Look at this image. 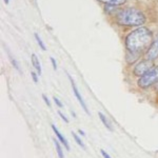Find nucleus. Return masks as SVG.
Listing matches in <instances>:
<instances>
[{
    "instance_id": "nucleus-18",
    "label": "nucleus",
    "mask_w": 158,
    "mask_h": 158,
    "mask_svg": "<svg viewBox=\"0 0 158 158\" xmlns=\"http://www.w3.org/2000/svg\"><path fill=\"white\" fill-rule=\"evenodd\" d=\"M100 153H101V155H102V157H103V158H112V157L108 154V153L104 151V150H100Z\"/></svg>"
},
{
    "instance_id": "nucleus-1",
    "label": "nucleus",
    "mask_w": 158,
    "mask_h": 158,
    "mask_svg": "<svg viewBox=\"0 0 158 158\" xmlns=\"http://www.w3.org/2000/svg\"><path fill=\"white\" fill-rule=\"evenodd\" d=\"M153 42L152 32L148 27H139L126 37L124 44L130 54H139L149 49Z\"/></svg>"
},
{
    "instance_id": "nucleus-11",
    "label": "nucleus",
    "mask_w": 158,
    "mask_h": 158,
    "mask_svg": "<svg viewBox=\"0 0 158 158\" xmlns=\"http://www.w3.org/2000/svg\"><path fill=\"white\" fill-rule=\"evenodd\" d=\"M72 135H73V137H74V140L76 141V143H77L78 146H80L83 150H85V144L83 143V141L81 140L80 137H79L78 135L75 133V132H72Z\"/></svg>"
},
{
    "instance_id": "nucleus-15",
    "label": "nucleus",
    "mask_w": 158,
    "mask_h": 158,
    "mask_svg": "<svg viewBox=\"0 0 158 158\" xmlns=\"http://www.w3.org/2000/svg\"><path fill=\"white\" fill-rule=\"evenodd\" d=\"M54 101H55V103L57 104V106H59V108H63L62 102H61V101H60L57 97H54Z\"/></svg>"
},
{
    "instance_id": "nucleus-19",
    "label": "nucleus",
    "mask_w": 158,
    "mask_h": 158,
    "mask_svg": "<svg viewBox=\"0 0 158 158\" xmlns=\"http://www.w3.org/2000/svg\"><path fill=\"white\" fill-rule=\"evenodd\" d=\"M42 99H43V100H44V102H45V103H47V104H48V106H51L50 100H49V99H48V97H47V96H45V95H44V94H43V95H42Z\"/></svg>"
},
{
    "instance_id": "nucleus-6",
    "label": "nucleus",
    "mask_w": 158,
    "mask_h": 158,
    "mask_svg": "<svg viewBox=\"0 0 158 158\" xmlns=\"http://www.w3.org/2000/svg\"><path fill=\"white\" fill-rule=\"evenodd\" d=\"M146 58L148 60H155L158 58V33L155 37V39L153 40L151 47L148 49L147 53H146Z\"/></svg>"
},
{
    "instance_id": "nucleus-14",
    "label": "nucleus",
    "mask_w": 158,
    "mask_h": 158,
    "mask_svg": "<svg viewBox=\"0 0 158 158\" xmlns=\"http://www.w3.org/2000/svg\"><path fill=\"white\" fill-rule=\"evenodd\" d=\"M57 113H58V115H59V116L61 117V119H62L63 121H64V122H67V123H69V119L67 118V116H65L64 114H63V113H61L60 111H58Z\"/></svg>"
},
{
    "instance_id": "nucleus-17",
    "label": "nucleus",
    "mask_w": 158,
    "mask_h": 158,
    "mask_svg": "<svg viewBox=\"0 0 158 158\" xmlns=\"http://www.w3.org/2000/svg\"><path fill=\"white\" fill-rule=\"evenodd\" d=\"M50 59H51V62H52V64H53V69L56 71V70H57V63H56V60L53 57H51Z\"/></svg>"
},
{
    "instance_id": "nucleus-20",
    "label": "nucleus",
    "mask_w": 158,
    "mask_h": 158,
    "mask_svg": "<svg viewBox=\"0 0 158 158\" xmlns=\"http://www.w3.org/2000/svg\"><path fill=\"white\" fill-rule=\"evenodd\" d=\"M78 133L80 134V135H82V136H85V132H83V131H81V130H79V131H78Z\"/></svg>"
},
{
    "instance_id": "nucleus-5",
    "label": "nucleus",
    "mask_w": 158,
    "mask_h": 158,
    "mask_svg": "<svg viewBox=\"0 0 158 158\" xmlns=\"http://www.w3.org/2000/svg\"><path fill=\"white\" fill-rule=\"evenodd\" d=\"M67 75H68V77L69 79H70V82H71V85H72V89H73V92H74V94H75V96H76V98H77V100L79 101V103L81 104V106H82V109L85 110V112L88 115H90V111H89V109H88V106H86V104H85V101L83 100V98H82V96L80 95V93L78 92V89H77V85H76V83H75V81H74V79L71 77L70 76V74L67 73Z\"/></svg>"
},
{
    "instance_id": "nucleus-16",
    "label": "nucleus",
    "mask_w": 158,
    "mask_h": 158,
    "mask_svg": "<svg viewBox=\"0 0 158 158\" xmlns=\"http://www.w3.org/2000/svg\"><path fill=\"white\" fill-rule=\"evenodd\" d=\"M31 75H32L34 82H35V83H37V82H38V76H37V74L35 73V72H31Z\"/></svg>"
},
{
    "instance_id": "nucleus-13",
    "label": "nucleus",
    "mask_w": 158,
    "mask_h": 158,
    "mask_svg": "<svg viewBox=\"0 0 158 158\" xmlns=\"http://www.w3.org/2000/svg\"><path fill=\"white\" fill-rule=\"evenodd\" d=\"M34 36H35V39H36V41H37V43H38V45H39V47H40V49H41L42 51H47V48H45L44 43H43L42 39H41V38H40L39 35H38L37 33H35Z\"/></svg>"
},
{
    "instance_id": "nucleus-4",
    "label": "nucleus",
    "mask_w": 158,
    "mask_h": 158,
    "mask_svg": "<svg viewBox=\"0 0 158 158\" xmlns=\"http://www.w3.org/2000/svg\"><path fill=\"white\" fill-rule=\"evenodd\" d=\"M152 68H154V64H153L151 60H142L137 63L136 67L134 68V74L138 77H141V76H143L144 74L149 72Z\"/></svg>"
},
{
    "instance_id": "nucleus-8",
    "label": "nucleus",
    "mask_w": 158,
    "mask_h": 158,
    "mask_svg": "<svg viewBox=\"0 0 158 158\" xmlns=\"http://www.w3.org/2000/svg\"><path fill=\"white\" fill-rule=\"evenodd\" d=\"M99 2L106 4V6H122L127 2V0H98Z\"/></svg>"
},
{
    "instance_id": "nucleus-10",
    "label": "nucleus",
    "mask_w": 158,
    "mask_h": 158,
    "mask_svg": "<svg viewBox=\"0 0 158 158\" xmlns=\"http://www.w3.org/2000/svg\"><path fill=\"white\" fill-rule=\"evenodd\" d=\"M98 116H99V118H100V120H101V122H102L103 126L106 127V128L108 129L109 131H113V127H112L111 122L109 121V119L106 118V117L104 116L102 113H100V112L98 113Z\"/></svg>"
},
{
    "instance_id": "nucleus-3",
    "label": "nucleus",
    "mask_w": 158,
    "mask_h": 158,
    "mask_svg": "<svg viewBox=\"0 0 158 158\" xmlns=\"http://www.w3.org/2000/svg\"><path fill=\"white\" fill-rule=\"evenodd\" d=\"M158 82V65L152 68L147 74L138 79V86L141 89H148Z\"/></svg>"
},
{
    "instance_id": "nucleus-2",
    "label": "nucleus",
    "mask_w": 158,
    "mask_h": 158,
    "mask_svg": "<svg viewBox=\"0 0 158 158\" xmlns=\"http://www.w3.org/2000/svg\"><path fill=\"white\" fill-rule=\"evenodd\" d=\"M146 16L140 10L128 7L121 10L116 15V22L123 27H140L146 22Z\"/></svg>"
},
{
    "instance_id": "nucleus-7",
    "label": "nucleus",
    "mask_w": 158,
    "mask_h": 158,
    "mask_svg": "<svg viewBox=\"0 0 158 158\" xmlns=\"http://www.w3.org/2000/svg\"><path fill=\"white\" fill-rule=\"evenodd\" d=\"M52 129H53V131H54V133H55V135H56V137L58 138V140H59L61 143L63 144V147H64L65 149L68 150V151H70V144H69L68 140L65 139V137L63 136V135L61 134L59 131H58V129L55 127V124H52Z\"/></svg>"
},
{
    "instance_id": "nucleus-9",
    "label": "nucleus",
    "mask_w": 158,
    "mask_h": 158,
    "mask_svg": "<svg viewBox=\"0 0 158 158\" xmlns=\"http://www.w3.org/2000/svg\"><path fill=\"white\" fill-rule=\"evenodd\" d=\"M31 60H32V64L33 67L36 69L37 74L38 75H41L42 73V69H41V64H40V61L38 59V57L35 54H32V57H31Z\"/></svg>"
},
{
    "instance_id": "nucleus-12",
    "label": "nucleus",
    "mask_w": 158,
    "mask_h": 158,
    "mask_svg": "<svg viewBox=\"0 0 158 158\" xmlns=\"http://www.w3.org/2000/svg\"><path fill=\"white\" fill-rule=\"evenodd\" d=\"M54 143H55V147H56V151H57L58 157H59V158H64V155H63L62 149H61V147H60L59 142L57 141V139H54Z\"/></svg>"
},
{
    "instance_id": "nucleus-21",
    "label": "nucleus",
    "mask_w": 158,
    "mask_h": 158,
    "mask_svg": "<svg viewBox=\"0 0 158 158\" xmlns=\"http://www.w3.org/2000/svg\"><path fill=\"white\" fill-rule=\"evenodd\" d=\"M4 3H6V4H9V3H10V0H4Z\"/></svg>"
}]
</instances>
